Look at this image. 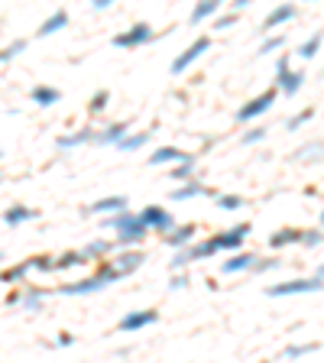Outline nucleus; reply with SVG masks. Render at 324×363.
<instances>
[{"mask_svg": "<svg viewBox=\"0 0 324 363\" xmlns=\"http://www.w3.org/2000/svg\"><path fill=\"white\" fill-rule=\"evenodd\" d=\"M117 279H124V272L117 270L114 263H104L91 279H85V282H69V286H62L59 292L62 295H91V292H100V289L114 286Z\"/></svg>", "mask_w": 324, "mask_h": 363, "instance_id": "f257e3e1", "label": "nucleus"}, {"mask_svg": "<svg viewBox=\"0 0 324 363\" xmlns=\"http://www.w3.org/2000/svg\"><path fill=\"white\" fill-rule=\"evenodd\" d=\"M301 88H305V71H292L289 55H282L276 62V91L286 94V98H295Z\"/></svg>", "mask_w": 324, "mask_h": 363, "instance_id": "f03ea898", "label": "nucleus"}, {"mask_svg": "<svg viewBox=\"0 0 324 363\" xmlns=\"http://www.w3.org/2000/svg\"><path fill=\"white\" fill-rule=\"evenodd\" d=\"M321 270L311 279H292V282H279V286H270L272 299H286V295H308V292H321Z\"/></svg>", "mask_w": 324, "mask_h": 363, "instance_id": "7ed1b4c3", "label": "nucleus"}, {"mask_svg": "<svg viewBox=\"0 0 324 363\" xmlns=\"http://www.w3.org/2000/svg\"><path fill=\"white\" fill-rule=\"evenodd\" d=\"M276 98H279V91H276V88H270V91H262L260 98L247 100V104L237 110V124H253V120H260V117L266 114L272 104H276Z\"/></svg>", "mask_w": 324, "mask_h": 363, "instance_id": "20e7f679", "label": "nucleus"}, {"mask_svg": "<svg viewBox=\"0 0 324 363\" xmlns=\"http://www.w3.org/2000/svg\"><path fill=\"white\" fill-rule=\"evenodd\" d=\"M153 26L149 23H133L127 33H117L114 39H110V46L114 49H139V46H146V42H153Z\"/></svg>", "mask_w": 324, "mask_h": 363, "instance_id": "39448f33", "label": "nucleus"}, {"mask_svg": "<svg viewBox=\"0 0 324 363\" xmlns=\"http://www.w3.org/2000/svg\"><path fill=\"white\" fill-rule=\"evenodd\" d=\"M149 237V227L139 221V214H127V221L117 227V247H137Z\"/></svg>", "mask_w": 324, "mask_h": 363, "instance_id": "423d86ee", "label": "nucleus"}, {"mask_svg": "<svg viewBox=\"0 0 324 363\" xmlns=\"http://www.w3.org/2000/svg\"><path fill=\"white\" fill-rule=\"evenodd\" d=\"M208 49H211V36H198L192 46H188L185 52L178 55L175 62H172V75H182V71H188V69H192V65L201 59V55L208 52Z\"/></svg>", "mask_w": 324, "mask_h": 363, "instance_id": "0eeeda50", "label": "nucleus"}, {"mask_svg": "<svg viewBox=\"0 0 324 363\" xmlns=\"http://www.w3.org/2000/svg\"><path fill=\"white\" fill-rule=\"evenodd\" d=\"M139 221H143L149 231H159V234H166V231H172V227H175V217H172L166 208H159V204H149V208H143Z\"/></svg>", "mask_w": 324, "mask_h": 363, "instance_id": "6e6552de", "label": "nucleus"}, {"mask_svg": "<svg viewBox=\"0 0 324 363\" xmlns=\"http://www.w3.org/2000/svg\"><path fill=\"white\" fill-rule=\"evenodd\" d=\"M247 234H250V224H237V227H231V231H221V234H214V247L217 250H240L243 247V240H247Z\"/></svg>", "mask_w": 324, "mask_h": 363, "instance_id": "1a4fd4ad", "label": "nucleus"}, {"mask_svg": "<svg viewBox=\"0 0 324 363\" xmlns=\"http://www.w3.org/2000/svg\"><path fill=\"white\" fill-rule=\"evenodd\" d=\"M156 321H159V311H156V309L130 311V315L120 318V331H124V334H133V331H143V328L156 325Z\"/></svg>", "mask_w": 324, "mask_h": 363, "instance_id": "9d476101", "label": "nucleus"}, {"mask_svg": "<svg viewBox=\"0 0 324 363\" xmlns=\"http://www.w3.org/2000/svg\"><path fill=\"white\" fill-rule=\"evenodd\" d=\"M172 201H192V198H214V192H211L208 185H201V182H195V178H188V182H178V188H172L169 195Z\"/></svg>", "mask_w": 324, "mask_h": 363, "instance_id": "9b49d317", "label": "nucleus"}, {"mask_svg": "<svg viewBox=\"0 0 324 363\" xmlns=\"http://www.w3.org/2000/svg\"><path fill=\"white\" fill-rule=\"evenodd\" d=\"M289 20H295V7H292V4H279V7H276V10H270V16L262 20V33L279 30V26L289 23Z\"/></svg>", "mask_w": 324, "mask_h": 363, "instance_id": "f8f14e48", "label": "nucleus"}, {"mask_svg": "<svg viewBox=\"0 0 324 363\" xmlns=\"http://www.w3.org/2000/svg\"><path fill=\"white\" fill-rule=\"evenodd\" d=\"M221 7H224V0H198V7L192 10V20H188V23H192V26H201L204 20H214Z\"/></svg>", "mask_w": 324, "mask_h": 363, "instance_id": "ddd939ff", "label": "nucleus"}, {"mask_svg": "<svg viewBox=\"0 0 324 363\" xmlns=\"http://www.w3.org/2000/svg\"><path fill=\"white\" fill-rule=\"evenodd\" d=\"M36 211L26 208V204H13V208L4 211V224L7 227H20V224H30V221H36Z\"/></svg>", "mask_w": 324, "mask_h": 363, "instance_id": "4468645a", "label": "nucleus"}, {"mask_svg": "<svg viewBox=\"0 0 324 363\" xmlns=\"http://www.w3.org/2000/svg\"><path fill=\"white\" fill-rule=\"evenodd\" d=\"M195 234H198V227L195 224H182V227H172V231H166V243H169V247H188V243H192L195 240Z\"/></svg>", "mask_w": 324, "mask_h": 363, "instance_id": "2eb2a0df", "label": "nucleus"}, {"mask_svg": "<svg viewBox=\"0 0 324 363\" xmlns=\"http://www.w3.org/2000/svg\"><path fill=\"white\" fill-rule=\"evenodd\" d=\"M30 100H36L39 108H52V104H59V100H62V91H59V88H52V85H36L30 91Z\"/></svg>", "mask_w": 324, "mask_h": 363, "instance_id": "dca6fc26", "label": "nucleus"}, {"mask_svg": "<svg viewBox=\"0 0 324 363\" xmlns=\"http://www.w3.org/2000/svg\"><path fill=\"white\" fill-rule=\"evenodd\" d=\"M143 260H146V256L139 253V250H130V247H127L124 253L117 256V263H114V266H117L120 272H124V276H130V272H137L139 266H143Z\"/></svg>", "mask_w": 324, "mask_h": 363, "instance_id": "f3484780", "label": "nucleus"}, {"mask_svg": "<svg viewBox=\"0 0 324 363\" xmlns=\"http://www.w3.org/2000/svg\"><path fill=\"white\" fill-rule=\"evenodd\" d=\"M130 201L124 195H110V198H100L91 204V214H117V211H124Z\"/></svg>", "mask_w": 324, "mask_h": 363, "instance_id": "a211bd4d", "label": "nucleus"}, {"mask_svg": "<svg viewBox=\"0 0 324 363\" xmlns=\"http://www.w3.org/2000/svg\"><path fill=\"white\" fill-rule=\"evenodd\" d=\"M237 256H231V260H224V266L221 270L227 272V276H233V272H247L250 266H253V260H256V253H243V250H233Z\"/></svg>", "mask_w": 324, "mask_h": 363, "instance_id": "6ab92c4d", "label": "nucleus"}, {"mask_svg": "<svg viewBox=\"0 0 324 363\" xmlns=\"http://www.w3.org/2000/svg\"><path fill=\"white\" fill-rule=\"evenodd\" d=\"M85 143H94V130H91V127L62 137V139H59V149H75V146H85Z\"/></svg>", "mask_w": 324, "mask_h": 363, "instance_id": "aec40b11", "label": "nucleus"}, {"mask_svg": "<svg viewBox=\"0 0 324 363\" xmlns=\"http://www.w3.org/2000/svg\"><path fill=\"white\" fill-rule=\"evenodd\" d=\"M65 26H69V13H65V10H55V13L49 16L46 23L39 26V36H52V33H62Z\"/></svg>", "mask_w": 324, "mask_h": 363, "instance_id": "412c9836", "label": "nucleus"}, {"mask_svg": "<svg viewBox=\"0 0 324 363\" xmlns=\"http://www.w3.org/2000/svg\"><path fill=\"white\" fill-rule=\"evenodd\" d=\"M299 240H301V231H295V227H282V231H276L270 237V247L282 250V247H289V243H299Z\"/></svg>", "mask_w": 324, "mask_h": 363, "instance_id": "4be33fe9", "label": "nucleus"}, {"mask_svg": "<svg viewBox=\"0 0 324 363\" xmlns=\"http://www.w3.org/2000/svg\"><path fill=\"white\" fill-rule=\"evenodd\" d=\"M117 250V243L114 240H91L85 247V256L88 260H104V256H110Z\"/></svg>", "mask_w": 324, "mask_h": 363, "instance_id": "5701e85b", "label": "nucleus"}, {"mask_svg": "<svg viewBox=\"0 0 324 363\" xmlns=\"http://www.w3.org/2000/svg\"><path fill=\"white\" fill-rule=\"evenodd\" d=\"M182 149L178 146H159L156 149L153 156H149V166H166V163H178V159H182Z\"/></svg>", "mask_w": 324, "mask_h": 363, "instance_id": "b1692460", "label": "nucleus"}, {"mask_svg": "<svg viewBox=\"0 0 324 363\" xmlns=\"http://www.w3.org/2000/svg\"><path fill=\"white\" fill-rule=\"evenodd\" d=\"M130 130V124H110L108 130H94V143H104V146H110V143H117V139L124 137V133Z\"/></svg>", "mask_w": 324, "mask_h": 363, "instance_id": "393cba45", "label": "nucleus"}, {"mask_svg": "<svg viewBox=\"0 0 324 363\" xmlns=\"http://www.w3.org/2000/svg\"><path fill=\"white\" fill-rule=\"evenodd\" d=\"M85 263H91L85 256V250H71V253H62L55 260V270H75V266H85Z\"/></svg>", "mask_w": 324, "mask_h": 363, "instance_id": "a878e982", "label": "nucleus"}, {"mask_svg": "<svg viewBox=\"0 0 324 363\" xmlns=\"http://www.w3.org/2000/svg\"><path fill=\"white\" fill-rule=\"evenodd\" d=\"M146 143H149V133H133V137H130V130H127L124 137L117 139V146L124 149V153H133V149H143Z\"/></svg>", "mask_w": 324, "mask_h": 363, "instance_id": "bb28decb", "label": "nucleus"}, {"mask_svg": "<svg viewBox=\"0 0 324 363\" xmlns=\"http://www.w3.org/2000/svg\"><path fill=\"white\" fill-rule=\"evenodd\" d=\"M169 178H175V182H188V178H195V156H188V153L182 156Z\"/></svg>", "mask_w": 324, "mask_h": 363, "instance_id": "cd10ccee", "label": "nucleus"}, {"mask_svg": "<svg viewBox=\"0 0 324 363\" xmlns=\"http://www.w3.org/2000/svg\"><path fill=\"white\" fill-rule=\"evenodd\" d=\"M26 49H30V39H13L7 49H0V65L10 62V59H16V55H23Z\"/></svg>", "mask_w": 324, "mask_h": 363, "instance_id": "c85d7f7f", "label": "nucleus"}, {"mask_svg": "<svg viewBox=\"0 0 324 363\" xmlns=\"http://www.w3.org/2000/svg\"><path fill=\"white\" fill-rule=\"evenodd\" d=\"M16 301H20L26 311H39V309H42V301H46V292H39V289H30L23 299H16Z\"/></svg>", "mask_w": 324, "mask_h": 363, "instance_id": "c756f323", "label": "nucleus"}, {"mask_svg": "<svg viewBox=\"0 0 324 363\" xmlns=\"http://www.w3.org/2000/svg\"><path fill=\"white\" fill-rule=\"evenodd\" d=\"M321 344H295V347H286V360H299V357H308V354H318Z\"/></svg>", "mask_w": 324, "mask_h": 363, "instance_id": "7c9ffc66", "label": "nucleus"}, {"mask_svg": "<svg viewBox=\"0 0 324 363\" xmlns=\"http://www.w3.org/2000/svg\"><path fill=\"white\" fill-rule=\"evenodd\" d=\"M214 201H217V208L221 211H240L243 208V198H240V195H214Z\"/></svg>", "mask_w": 324, "mask_h": 363, "instance_id": "2f4dec72", "label": "nucleus"}, {"mask_svg": "<svg viewBox=\"0 0 324 363\" xmlns=\"http://www.w3.org/2000/svg\"><path fill=\"white\" fill-rule=\"evenodd\" d=\"M311 120H315V108H305V110H299V114H295L292 120H289L286 130H301V127L311 124Z\"/></svg>", "mask_w": 324, "mask_h": 363, "instance_id": "473e14b6", "label": "nucleus"}, {"mask_svg": "<svg viewBox=\"0 0 324 363\" xmlns=\"http://www.w3.org/2000/svg\"><path fill=\"white\" fill-rule=\"evenodd\" d=\"M318 52H321V33H315V36H311L308 42L299 49V59H315Z\"/></svg>", "mask_w": 324, "mask_h": 363, "instance_id": "72a5a7b5", "label": "nucleus"}, {"mask_svg": "<svg viewBox=\"0 0 324 363\" xmlns=\"http://www.w3.org/2000/svg\"><path fill=\"white\" fill-rule=\"evenodd\" d=\"M26 272H30V260L13 266V270H7V272H0V282H20V279H26Z\"/></svg>", "mask_w": 324, "mask_h": 363, "instance_id": "f704fd0d", "label": "nucleus"}, {"mask_svg": "<svg viewBox=\"0 0 324 363\" xmlns=\"http://www.w3.org/2000/svg\"><path fill=\"white\" fill-rule=\"evenodd\" d=\"M286 46V36H270V39H262L260 42V55H272L276 49Z\"/></svg>", "mask_w": 324, "mask_h": 363, "instance_id": "c9c22d12", "label": "nucleus"}, {"mask_svg": "<svg viewBox=\"0 0 324 363\" xmlns=\"http://www.w3.org/2000/svg\"><path fill=\"white\" fill-rule=\"evenodd\" d=\"M110 104V91H94V98H91V104H88V110L91 114H100V110Z\"/></svg>", "mask_w": 324, "mask_h": 363, "instance_id": "e433bc0d", "label": "nucleus"}, {"mask_svg": "<svg viewBox=\"0 0 324 363\" xmlns=\"http://www.w3.org/2000/svg\"><path fill=\"white\" fill-rule=\"evenodd\" d=\"M30 270L52 272V270H55V260H52V256H33V260H30Z\"/></svg>", "mask_w": 324, "mask_h": 363, "instance_id": "4c0bfd02", "label": "nucleus"}, {"mask_svg": "<svg viewBox=\"0 0 324 363\" xmlns=\"http://www.w3.org/2000/svg\"><path fill=\"white\" fill-rule=\"evenodd\" d=\"M299 243H305V247H321V231H318V227H311V231H301Z\"/></svg>", "mask_w": 324, "mask_h": 363, "instance_id": "58836bf2", "label": "nucleus"}, {"mask_svg": "<svg viewBox=\"0 0 324 363\" xmlns=\"http://www.w3.org/2000/svg\"><path fill=\"white\" fill-rule=\"evenodd\" d=\"M262 137H266V127H253V130L243 133V139H240V143H243V146H253V143H260Z\"/></svg>", "mask_w": 324, "mask_h": 363, "instance_id": "ea45409f", "label": "nucleus"}, {"mask_svg": "<svg viewBox=\"0 0 324 363\" xmlns=\"http://www.w3.org/2000/svg\"><path fill=\"white\" fill-rule=\"evenodd\" d=\"M237 23V10H233V13H221L214 20V30H231V26Z\"/></svg>", "mask_w": 324, "mask_h": 363, "instance_id": "a19ab883", "label": "nucleus"}, {"mask_svg": "<svg viewBox=\"0 0 324 363\" xmlns=\"http://www.w3.org/2000/svg\"><path fill=\"white\" fill-rule=\"evenodd\" d=\"M276 266H279V260H253L250 270L253 272H270V270H276Z\"/></svg>", "mask_w": 324, "mask_h": 363, "instance_id": "79ce46f5", "label": "nucleus"}, {"mask_svg": "<svg viewBox=\"0 0 324 363\" xmlns=\"http://www.w3.org/2000/svg\"><path fill=\"white\" fill-rule=\"evenodd\" d=\"M188 286V276L182 272V276H172V282H169V289H185Z\"/></svg>", "mask_w": 324, "mask_h": 363, "instance_id": "37998d69", "label": "nucleus"}, {"mask_svg": "<svg viewBox=\"0 0 324 363\" xmlns=\"http://www.w3.org/2000/svg\"><path fill=\"white\" fill-rule=\"evenodd\" d=\"M71 344H75V338H71L69 331H62V334H59V347H71Z\"/></svg>", "mask_w": 324, "mask_h": 363, "instance_id": "c03bdc74", "label": "nucleus"}, {"mask_svg": "<svg viewBox=\"0 0 324 363\" xmlns=\"http://www.w3.org/2000/svg\"><path fill=\"white\" fill-rule=\"evenodd\" d=\"M117 0H91V7L94 10H108V7H114Z\"/></svg>", "mask_w": 324, "mask_h": 363, "instance_id": "a18cd8bd", "label": "nucleus"}, {"mask_svg": "<svg viewBox=\"0 0 324 363\" xmlns=\"http://www.w3.org/2000/svg\"><path fill=\"white\" fill-rule=\"evenodd\" d=\"M243 7H250V0H233V10H243Z\"/></svg>", "mask_w": 324, "mask_h": 363, "instance_id": "49530a36", "label": "nucleus"}, {"mask_svg": "<svg viewBox=\"0 0 324 363\" xmlns=\"http://www.w3.org/2000/svg\"><path fill=\"white\" fill-rule=\"evenodd\" d=\"M4 256H7V253H0V263H4Z\"/></svg>", "mask_w": 324, "mask_h": 363, "instance_id": "de8ad7c7", "label": "nucleus"}, {"mask_svg": "<svg viewBox=\"0 0 324 363\" xmlns=\"http://www.w3.org/2000/svg\"><path fill=\"white\" fill-rule=\"evenodd\" d=\"M0 182H4V175H0Z\"/></svg>", "mask_w": 324, "mask_h": 363, "instance_id": "09e8293b", "label": "nucleus"}, {"mask_svg": "<svg viewBox=\"0 0 324 363\" xmlns=\"http://www.w3.org/2000/svg\"><path fill=\"white\" fill-rule=\"evenodd\" d=\"M311 4H318V0H311Z\"/></svg>", "mask_w": 324, "mask_h": 363, "instance_id": "8fccbe9b", "label": "nucleus"}]
</instances>
